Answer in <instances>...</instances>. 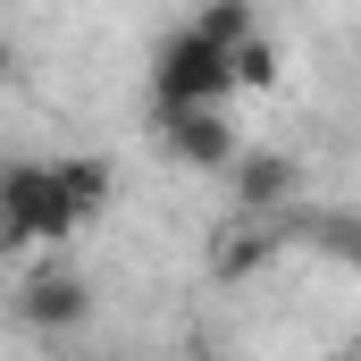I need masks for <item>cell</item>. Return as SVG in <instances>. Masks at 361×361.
Here are the masks:
<instances>
[{"instance_id": "1", "label": "cell", "mask_w": 361, "mask_h": 361, "mask_svg": "<svg viewBox=\"0 0 361 361\" xmlns=\"http://www.w3.org/2000/svg\"><path fill=\"white\" fill-rule=\"evenodd\" d=\"M76 235L59 160H0V252H51Z\"/></svg>"}, {"instance_id": "2", "label": "cell", "mask_w": 361, "mask_h": 361, "mask_svg": "<svg viewBox=\"0 0 361 361\" xmlns=\"http://www.w3.org/2000/svg\"><path fill=\"white\" fill-rule=\"evenodd\" d=\"M227 101H235L227 51H210L193 25L160 34V51H152V109L169 118V109H227Z\"/></svg>"}, {"instance_id": "3", "label": "cell", "mask_w": 361, "mask_h": 361, "mask_svg": "<svg viewBox=\"0 0 361 361\" xmlns=\"http://www.w3.org/2000/svg\"><path fill=\"white\" fill-rule=\"evenodd\" d=\"M302 160L294 152H261V143H244V160L227 169V219H294L302 210Z\"/></svg>"}, {"instance_id": "4", "label": "cell", "mask_w": 361, "mask_h": 361, "mask_svg": "<svg viewBox=\"0 0 361 361\" xmlns=\"http://www.w3.org/2000/svg\"><path fill=\"white\" fill-rule=\"evenodd\" d=\"M17 319H25L34 336H68V328H85V319H92V277L68 269V261H34L25 286H17Z\"/></svg>"}, {"instance_id": "5", "label": "cell", "mask_w": 361, "mask_h": 361, "mask_svg": "<svg viewBox=\"0 0 361 361\" xmlns=\"http://www.w3.org/2000/svg\"><path fill=\"white\" fill-rule=\"evenodd\" d=\"M160 143L177 152L185 169H210V177H227V169L244 160V135H235L227 109H169V118H160Z\"/></svg>"}, {"instance_id": "6", "label": "cell", "mask_w": 361, "mask_h": 361, "mask_svg": "<svg viewBox=\"0 0 361 361\" xmlns=\"http://www.w3.org/2000/svg\"><path fill=\"white\" fill-rule=\"evenodd\" d=\"M294 244V219H227L210 235V277H252Z\"/></svg>"}, {"instance_id": "7", "label": "cell", "mask_w": 361, "mask_h": 361, "mask_svg": "<svg viewBox=\"0 0 361 361\" xmlns=\"http://www.w3.org/2000/svg\"><path fill=\"white\" fill-rule=\"evenodd\" d=\"M59 193H68V210H76V227L109 210V193H118V169L101 160V152H68L59 160Z\"/></svg>"}, {"instance_id": "8", "label": "cell", "mask_w": 361, "mask_h": 361, "mask_svg": "<svg viewBox=\"0 0 361 361\" xmlns=\"http://www.w3.org/2000/svg\"><path fill=\"white\" fill-rule=\"evenodd\" d=\"M185 25H193V34H202L210 51H227V59H235V51H244V42L261 34V17H252L244 0H202V8L185 17Z\"/></svg>"}, {"instance_id": "9", "label": "cell", "mask_w": 361, "mask_h": 361, "mask_svg": "<svg viewBox=\"0 0 361 361\" xmlns=\"http://www.w3.org/2000/svg\"><path fill=\"white\" fill-rule=\"evenodd\" d=\"M294 235H311V244L336 252V261H361V219L353 210H294Z\"/></svg>"}, {"instance_id": "10", "label": "cell", "mask_w": 361, "mask_h": 361, "mask_svg": "<svg viewBox=\"0 0 361 361\" xmlns=\"http://www.w3.org/2000/svg\"><path fill=\"white\" fill-rule=\"evenodd\" d=\"M227 68H235V92H277V42H269V34H252Z\"/></svg>"}, {"instance_id": "11", "label": "cell", "mask_w": 361, "mask_h": 361, "mask_svg": "<svg viewBox=\"0 0 361 361\" xmlns=\"http://www.w3.org/2000/svg\"><path fill=\"white\" fill-rule=\"evenodd\" d=\"M185 361H210V353H185Z\"/></svg>"}, {"instance_id": "12", "label": "cell", "mask_w": 361, "mask_h": 361, "mask_svg": "<svg viewBox=\"0 0 361 361\" xmlns=\"http://www.w3.org/2000/svg\"><path fill=\"white\" fill-rule=\"evenodd\" d=\"M353 361H361V353H353Z\"/></svg>"}]
</instances>
